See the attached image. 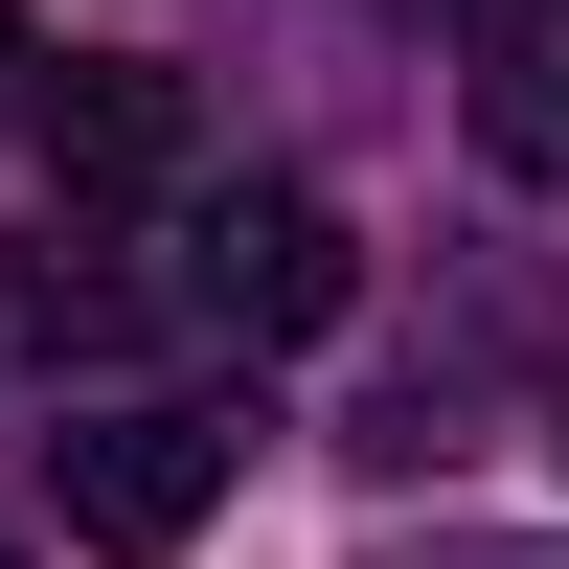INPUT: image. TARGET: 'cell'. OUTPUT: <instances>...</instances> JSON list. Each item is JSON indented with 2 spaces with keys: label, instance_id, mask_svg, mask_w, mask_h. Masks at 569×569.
<instances>
[{
  "label": "cell",
  "instance_id": "cell-1",
  "mask_svg": "<svg viewBox=\"0 0 569 569\" xmlns=\"http://www.w3.org/2000/svg\"><path fill=\"white\" fill-rule=\"evenodd\" d=\"M182 297H206L228 342H319V319L365 297V251H342L319 182H206V206H182Z\"/></svg>",
  "mask_w": 569,
  "mask_h": 569
},
{
  "label": "cell",
  "instance_id": "cell-2",
  "mask_svg": "<svg viewBox=\"0 0 569 569\" xmlns=\"http://www.w3.org/2000/svg\"><path fill=\"white\" fill-rule=\"evenodd\" d=\"M46 501H69V547L160 569V547L228 501V433H206V410H69V433H46Z\"/></svg>",
  "mask_w": 569,
  "mask_h": 569
},
{
  "label": "cell",
  "instance_id": "cell-3",
  "mask_svg": "<svg viewBox=\"0 0 569 569\" xmlns=\"http://www.w3.org/2000/svg\"><path fill=\"white\" fill-rule=\"evenodd\" d=\"M46 160L91 182V206H160L206 137H182V69H46Z\"/></svg>",
  "mask_w": 569,
  "mask_h": 569
},
{
  "label": "cell",
  "instance_id": "cell-4",
  "mask_svg": "<svg viewBox=\"0 0 569 569\" xmlns=\"http://www.w3.org/2000/svg\"><path fill=\"white\" fill-rule=\"evenodd\" d=\"M479 160L569 206V0H501L479 23Z\"/></svg>",
  "mask_w": 569,
  "mask_h": 569
},
{
  "label": "cell",
  "instance_id": "cell-5",
  "mask_svg": "<svg viewBox=\"0 0 569 569\" xmlns=\"http://www.w3.org/2000/svg\"><path fill=\"white\" fill-rule=\"evenodd\" d=\"M388 569H569V547H525V525H433V547H388Z\"/></svg>",
  "mask_w": 569,
  "mask_h": 569
},
{
  "label": "cell",
  "instance_id": "cell-6",
  "mask_svg": "<svg viewBox=\"0 0 569 569\" xmlns=\"http://www.w3.org/2000/svg\"><path fill=\"white\" fill-rule=\"evenodd\" d=\"M0 91H46V69H23V23H0Z\"/></svg>",
  "mask_w": 569,
  "mask_h": 569
},
{
  "label": "cell",
  "instance_id": "cell-7",
  "mask_svg": "<svg viewBox=\"0 0 569 569\" xmlns=\"http://www.w3.org/2000/svg\"><path fill=\"white\" fill-rule=\"evenodd\" d=\"M547 456H569V388H547Z\"/></svg>",
  "mask_w": 569,
  "mask_h": 569
},
{
  "label": "cell",
  "instance_id": "cell-8",
  "mask_svg": "<svg viewBox=\"0 0 569 569\" xmlns=\"http://www.w3.org/2000/svg\"><path fill=\"white\" fill-rule=\"evenodd\" d=\"M0 569H23V547H0Z\"/></svg>",
  "mask_w": 569,
  "mask_h": 569
}]
</instances>
